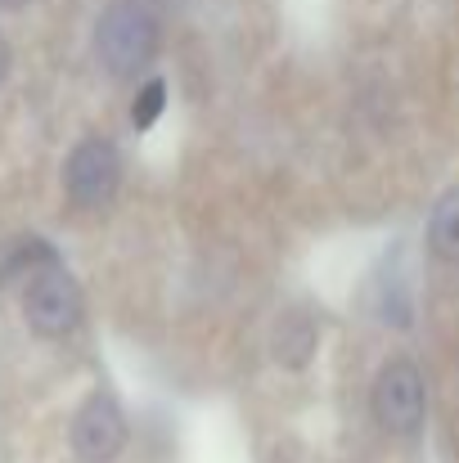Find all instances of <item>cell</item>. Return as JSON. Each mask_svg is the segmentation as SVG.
<instances>
[{"label": "cell", "instance_id": "cell-2", "mask_svg": "<svg viewBox=\"0 0 459 463\" xmlns=\"http://www.w3.org/2000/svg\"><path fill=\"white\" fill-rule=\"evenodd\" d=\"M374 419L383 432L392 437H415L424 428L428 414V392H424V373L410 360H392L378 369L374 378Z\"/></svg>", "mask_w": 459, "mask_h": 463}, {"label": "cell", "instance_id": "cell-5", "mask_svg": "<svg viewBox=\"0 0 459 463\" xmlns=\"http://www.w3.org/2000/svg\"><path fill=\"white\" fill-rule=\"evenodd\" d=\"M122 446H127V419H122L118 401L109 392L86 396V405L72 419V450L86 463H109L118 459Z\"/></svg>", "mask_w": 459, "mask_h": 463}, {"label": "cell", "instance_id": "cell-7", "mask_svg": "<svg viewBox=\"0 0 459 463\" xmlns=\"http://www.w3.org/2000/svg\"><path fill=\"white\" fill-rule=\"evenodd\" d=\"M45 266H59V257H54V248L50 243H41V239H23L5 261H0V284H9V279H18V275H36V270H45Z\"/></svg>", "mask_w": 459, "mask_h": 463}, {"label": "cell", "instance_id": "cell-9", "mask_svg": "<svg viewBox=\"0 0 459 463\" xmlns=\"http://www.w3.org/2000/svg\"><path fill=\"white\" fill-rule=\"evenodd\" d=\"M162 109H167V81H162V77H149V81L140 86L136 104H131V122H136V131H149L153 122L162 118Z\"/></svg>", "mask_w": 459, "mask_h": 463}, {"label": "cell", "instance_id": "cell-1", "mask_svg": "<svg viewBox=\"0 0 459 463\" xmlns=\"http://www.w3.org/2000/svg\"><path fill=\"white\" fill-rule=\"evenodd\" d=\"M95 54L113 77H136L158 54V18L140 0H113L95 27Z\"/></svg>", "mask_w": 459, "mask_h": 463}, {"label": "cell", "instance_id": "cell-10", "mask_svg": "<svg viewBox=\"0 0 459 463\" xmlns=\"http://www.w3.org/2000/svg\"><path fill=\"white\" fill-rule=\"evenodd\" d=\"M5 72H9V45H5V36H0V81H5Z\"/></svg>", "mask_w": 459, "mask_h": 463}, {"label": "cell", "instance_id": "cell-6", "mask_svg": "<svg viewBox=\"0 0 459 463\" xmlns=\"http://www.w3.org/2000/svg\"><path fill=\"white\" fill-rule=\"evenodd\" d=\"M428 248H433V257H442L446 266H459V189L442 194V203L433 207Z\"/></svg>", "mask_w": 459, "mask_h": 463}, {"label": "cell", "instance_id": "cell-4", "mask_svg": "<svg viewBox=\"0 0 459 463\" xmlns=\"http://www.w3.org/2000/svg\"><path fill=\"white\" fill-rule=\"evenodd\" d=\"M118 180H122V157L109 140H81L63 166V184L77 207H109Z\"/></svg>", "mask_w": 459, "mask_h": 463}, {"label": "cell", "instance_id": "cell-11", "mask_svg": "<svg viewBox=\"0 0 459 463\" xmlns=\"http://www.w3.org/2000/svg\"><path fill=\"white\" fill-rule=\"evenodd\" d=\"M27 0H0V9H23Z\"/></svg>", "mask_w": 459, "mask_h": 463}, {"label": "cell", "instance_id": "cell-8", "mask_svg": "<svg viewBox=\"0 0 459 463\" xmlns=\"http://www.w3.org/2000/svg\"><path fill=\"white\" fill-rule=\"evenodd\" d=\"M275 355L284 360V364H306V355L315 351V324L306 319V315H289L284 324H280V337H275Z\"/></svg>", "mask_w": 459, "mask_h": 463}, {"label": "cell", "instance_id": "cell-3", "mask_svg": "<svg viewBox=\"0 0 459 463\" xmlns=\"http://www.w3.org/2000/svg\"><path fill=\"white\" fill-rule=\"evenodd\" d=\"M23 310L41 337H68L81 324V293L63 266H45L32 275V284L23 293Z\"/></svg>", "mask_w": 459, "mask_h": 463}]
</instances>
